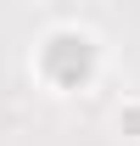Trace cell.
<instances>
[{
  "mask_svg": "<svg viewBox=\"0 0 140 146\" xmlns=\"http://www.w3.org/2000/svg\"><path fill=\"white\" fill-rule=\"evenodd\" d=\"M45 68H51V79H56V84H79V79L90 73V45H84V39H73V34L51 39Z\"/></svg>",
  "mask_w": 140,
  "mask_h": 146,
  "instance_id": "1",
  "label": "cell"
}]
</instances>
